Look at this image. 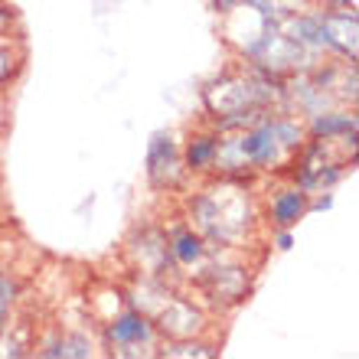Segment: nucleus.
<instances>
[{"label":"nucleus","instance_id":"obj_1","mask_svg":"<svg viewBox=\"0 0 359 359\" xmlns=\"http://www.w3.org/2000/svg\"><path fill=\"white\" fill-rule=\"evenodd\" d=\"M323 49H333L337 56L356 62V10L353 7H330L320 10Z\"/></svg>","mask_w":359,"mask_h":359},{"label":"nucleus","instance_id":"obj_2","mask_svg":"<svg viewBox=\"0 0 359 359\" xmlns=\"http://www.w3.org/2000/svg\"><path fill=\"white\" fill-rule=\"evenodd\" d=\"M104 337L121 353H137V346H151L157 330H154V323L147 320L141 311H124L121 317H114V320L108 323Z\"/></svg>","mask_w":359,"mask_h":359},{"label":"nucleus","instance_id":"obj_3","mask_svg":"<svg viewBox=\"0 0 359 359\" xmlns=\"http://www.w3.org/2000/svg\"><path fill=\"white\" fill-rule=\"evenodd\" d=\"M180 151L170 134H154L151 147H147V177L154 187H177L180 180Z\"/></svg>","mask_w":359,"mask_h":359},{"label":"nucleus","instance_id":"obj_4","mask_svg":"<svg viewBox=\"0 0 359 359\" xmlns=\"http://www.w3.org/2000/svg\"><path fill=\"white\" fill-rule=\"evenodd\" d=\"M161 330L170 333L173 340H189L193 333L203 330V313L189 301H167L161 313Z\"/></svg>","mask_w":359,"mask_h":359},{"label":"nucleus","instance_id":"obj_5","mask_svg":"<svg viewBox=\"0 0 359 359\" xmlns=\"http://www.w3.org/2000/svg\"><path fill=\"white\" fill-rule=\"evenodd\" d=\"M268 216H271L274 229H294L304 216H307V193H304L301 187L274 193L271 206H268Z\"/></svg>","mask_w":359,"mask_h":359},{"label":"nucleus","instance_id":"obj_6","mask_svg":"<svg viewBox=\"0 0 359 359\" xmlns=\"http://www.w3.org/2000/svg\"><path fill=\"white\" fill-rule=\"evenodd\" d=\"M356 131V118L343 111H317L311 114V134L323 141H340L346 134Z\"/></svg>","mask_w":359,"mask_h":359},{"label":"nucleus","instance_id":"obj_7","mask_svg":"<svg viewBox=\"0 0 359 359\" xmlns=\"http://www.w3.org/2000/svg\"><path fill=\"white\" fill-rule=\"evenodd\" d=\"M216 144H219L216 134H196V137L187 144L183 167H187V170H193V173L209 170V167H212V161H216Z\"/></svg>","mask_w":359,"mask_h":359},{"label":"nucleus","instance_id":"obj_8","mask_svg":"<svg viewBox=\"0 0 359 359\" xmlns=\"http://www.w3.org/2000/svg\"><path fill=\"white\" fill-rule=\"evenodd\" d=\"M167 245H170V258L180 262V265H193V262H199V258L206 255V238L199 236V232H193V229L177 232L173 242H167Z\"/></svg>","mask_w":359,"mask_h":359},{"label":"nucleus","instance_id":"obj_9","mask_svg":"<svg viewBox=\"0 0 359 359\" xmlns=\"http://www.w3.org/2000/svg\"><path fill=\"white\" fill-rule=\"evenodd\" d=\"M39 356H76V359H86V356H92V340L82 337V333H76V337H62V340H56L49 350H39Z\"/></svg>","mask_w":359,"mask_h":359},{"label":"nucleus","instance_id":"obj_10","mask_svg":"<svg viewBox=\"0 0 359 359\" xmlns=\"http://www.w3.org/2000/svg\"><path fill=\"white\" fill-rule=\"evenodd\" d=\"M268 121H271V131L281 141L284 151H297L304 144V128L294 118H268Z\"/></svg>","mask_w":359,"mask_h":359},{"label":"nucleus","instance_id":"obj_11","mask_svg":"<svg viewBox=\"0 0 359 359\" xmlns=\"http://www.w3.org/2000/svg\"><path fill=\"white\" fill-rule=\"evenodd\" d=\"M163 356H170V359H177V356H216V350H212V346H206V343L177 340V343H170V346L163 350Z\"/></svg>","mask_w":359,"mask_h":359},{"label":"nucleus","instance_id":"obj_12","mask_svg":"<svg viewBox=\"0 0 359 359\" xmlns=\"http://www.w3.org/2000/svg\"><path fill=\"white\" fill-rule=\"evenodd\" d=\"M13 297H17V284L10 281L7 271L0 268V330L7 323V311H10V304H13Z\"/></svg>","mask_w":359,"mask_h":359},{"label":"nucleus","instance_id":"obj_13","mask_svg":"<svg viewBox=\"0 0 359 359\" xmlns=\"http://www.w3.org/2000/svg\"><path fill=\"white\" fill-rule=\"evenodd\" d=\"M10 72H13V56H10L7 43H0V82H7Z\"/></svg>","mask_w":359,"mask_h":359},{"label":"nucleus","instance_id":"obj_14","mask_svg":"<svg viewBox=\"0 0 359 359\" xmlns=\"http://www.w3.org/2000/svg\"><path fill=\"white\" fill-rule=\"evenodd\" d=\"M291 229H281V232H278V236H274V245L281 248V252H287V248H291Z\"/></svg>","mask_w":359,"mask_h":359},{"label":"nucleus","instance_id":"obj_15","mask_svg":"<svg viewBox=\"0 0 359 359\" xmlns=\"http://www.w3.org/2000/svg\"><path fill=\"white\" fill-rule=\"evenodd\" d=\"M330 206H333V196H320L313 203H307V209H330Z\"/></svg>","mask_w":359,"mask_h":359},{"label":"nucleus","instance_id":"obj_16","mask_svg":"<svg viewBox=\"0 0 359 359\" xmlns=\"http://www.w3.org/2000/svg\"><path fill=\"white\" fill-rule=\"evenodd\" d=\"M327 7H356V0H323Z\"/></svg>","mask_w":359,"mask_h":359},{"label":"nucleus","instance_id":"obj_17","mask_svg":"<svg viewBox=\"0 0 359 359\" xmlns=\"http://www.w3.org/2000/svg\"><path fill=\"white\" fill-rule=\"evenodd\" d=\"M274 4H278V7H281L284 13H287V10H291V7H287V4H291V0H274Z\"/></svg>","mask_w":359,"mask_h":359}]
</instances>
